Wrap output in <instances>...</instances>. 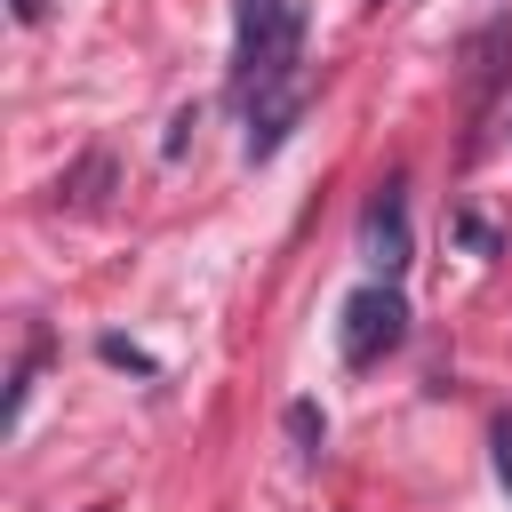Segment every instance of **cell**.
I'll list each match as a JSON object with an SVG mask.
<instances>
[{"mask_svg": "<svg viewBox=\"0 0 512 512\" xmlns=\"http://www.w3.org/2000/svg\"><path fill=\"white\" fill-rule=\"evenodd\" d=\"M240 24V56H232V88L256 96L272 80H296L304 64V0H232Z\"/></svg>", "mask_w": 512, "mask_h": 512, "instance_id": "cell-1", "label": "cell"}, {"mask_svg": "<svg viewBox=\"0 0 512 512\" xmlns=\"http://www.w3.org/2000/svg\"><path fill=\"white\" fill-rule=\"evenodd\" d=\"M360 256L392 280V272H408V208H400V184H384L376 200H368V216H360Z\"/></svg>", "mask_w": 512, "mask_h": 512, "instance_id": "cell-4", "label": "cell"}, {"mask_svg": "<svg viewBox=\"0 0 512 512\" xmlns=\"http://www.w3.org/2000/svg\"><path fill=\"white\" fill-rule=\"evenodd\" d=\"M304 120V72L296 80H272V88H256L248 96V160H272L280 144H288V128Z\"/></svg>", "mask_w": 512, "mask_h": 512, "instance_id": "cell-3", "label": "cell"}, {"mask_svg": "<svg viewBox=\"0 0 512 512\" xmlns=\"http://www.w3.org/2000/svg\"><path fill=\"white\" fill-rule=\"evenodd\" d=\"M192 128H200V112L184 104V112L168 120V136H160V152H168V160H184V144H192Z\"/></svg>", "mask_w": 512, "mask_h": 512, "instance_id": "cell-8", "label": "cell"}, {"mask_svg": "<svg viewBox=\"0 0 512 512\" xmlns=\"http://www.w3.org/2000/svg\"><path fill=\"white\" fill-rule=\"evenodd\" d=\"M8 8H16V24H40L48 16V0H8Z\"/></svg>", "mask_w": 512, "mask_h": 512, "instance_id": "cell-11", "label": "cell"}, {"mask_svg": "<svg viewBox=\"0 0 512 512\" xmlns=\"http://www.w3.org/2000/svg\"><path fill=\"white\" fill-rule=\"evenodd\" d=\"M400 336H408V304H400L392 288H360V296H344V328H336L344 368H376Z\"/></svg>", "mask_w": 512, "mask_h": 512, "instance_id": "cell-2", "label": "cell"}, {"mask_svg": "<svg viewBox=\"0 0 512 512\" xmlns=\"http://www.w3.org/2000/svg\"><path fill=\"white\" fill-rule=\"evenodd\" d=\"M288 440H296L304 456H320V440H328V416H320V400H288Z\"/></svg>", "mask_w": 512, "mask_h": 512, "instance_id": "cell-6", "label": "cell"}, {"mask_svg": "<svg viewBox=\"0 0 512 512\" xmlns=\"http://www.w3.org/2000/svg\"><path fill=\"white\" fill-rule=\"evenodd\" d=\"M104 184H112V152L96 144V152H88V160L56 184V200H64V208H104Z\"/></svg>", "mask_w": 512, "mask_h": 512, "instance_id": "cell-5", "label": "cell"}, {"mask_svg": "<svg viewBox=\"0 0 512 512\" xmlns=\"http://www.w3.org/2000/svg\"><path fill=\"white\" fill-rule=\"evenodd\" d=\"M488 440H496V480L512 488V416H496V432H488Z\"/></svg>", "mask_w": 512, "mask_h": 512, "instance_id": "cell-9", "label": "cell"}, {"mask_svg": "<svg viewBox=\"0 0 512 512\" xmlns=\"http://www.w3.org/2000/svg\"><path fill=\"white\" fill-rule=\"evenodd\" d=\"M96 352H104L112 368H136V376H160V368H152V352H136L128 336H96Z\"/></svg>", "mask_w": 512, "mask_h": 512, "instance_id": "cell-7", "label": "cell"}, {"mask_svg": "<svg viewBox=\"0 0 512 512\" xmlns=\"http://www.w3.org/2000/svg\"><path fill=\"white\" fill-rule=\"evenodd\" d=\"M456 232H464V240H472V248H480V256H496V232H488V224H480V216H464V224H456Z\"/></svg>", "mask_w": 512, "mask_h": 512, "instance_id": "cell-10", "label": "cell"}]
</instances>
